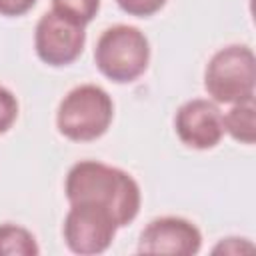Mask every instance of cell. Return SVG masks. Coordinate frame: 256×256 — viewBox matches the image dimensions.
Wrapping results in <instances>:
<instances>
[{
    "mask_svg": "<svg viewBox=\"0 0 256 256\" xmlns=\"http://www.w3.org/2000/svg\"><path fill=\"white\" fill-rule=\"evenodd\" d=\"M70 204H94L112 214L118 228L128 226L140 212V186L124 170L96 160L76 162L64 182Z\"/></svg>",
    "mask_w": 256,
    "mask_h": 256,
    "instance_id": "cell-1",
    "label": "cell"
},
{
    "mask_svg": "<svg viewBox=\"0 0 256 256\" xmlns=\"http://www.w3.org/2000/svg\"><path fill=\"white\" fill-rule=\"evenodd\" d=\"M112 118L114 102L110 94L96 84H80L60 100L56 126L72 142H92L106 134Z\"/></svg>",
    "mask_w": 256,
    "mask_h": 256,
    "instance_id": "cell-2",
    "label": "cell"
},
{
    "mask_svg": "<svg viewBox=\"0 0 256 256\" xmlns=\"http://www.w3.org/2000/svg\"><path fill=\"white\" fill-rule=\"evenodd\" d=\"M96 68L116 84L140 78L150 62V44L142 30L128 24L106 28L94 48Z\"/></svg>",
    "mask_w": 256,
    "mask_h": 256,
    "instance_id": "cell-3",
    "label": "cell"
},
{
    "mask_svg": "<svg viewBox=\"0 0 256 256\" xmlns=\"http://www.w3.org/2000/svg\"><path fill=\"white\" fill-rule=\"evenodd\" d=\"M256 58L252 48L230 44L220 48L206 64L204 88L216 104H236L254 98Z\"/></svg>",
    "mask_w": 256,
    "mask_h": 256,
    "instance_id": "cell-4",
    "label": "cell"
},
{
    "mask_svg": "<svg viewBox=\"0 0 256 256\" xmlns=\"http://www.w3.org/2000/svg\"><path fill=\"white\" fill-rule=\"evenodd\" d=\"M118 224L112 214L94 204H70L62 234L66 246L80 256L102 254L110 248Z\"/></svg>",
    "mask_w": 256,
    "mask_h": 256,
    "instance_id": "cell-5",
    "label": "cell"
},
{
    "mask_svg": "<svg viewBox=\"0 0 256 256\" xmlns=\"http://www.w3.org/2000/svg\"><path fill=\"white\" fill-rule=\"evenodd\" d=\"M86 44L84 26H78L54 10L42 14L34 30V48L48 66H68L80 58Z\"/></svg>",
    "mask_w": 256,
    "mask_h": 256,
    "instance_id": "cell-6",
    "label": "cell"
},
{
    "mask_svg": "<svg viewBox=\"0 0 256 256\" xmlns=\"http://www.w3.org/2000/svg\"><path fill=\"white\" fill-rule=\"evenodd\" d=\"M174 130L182 144L194 150H210L224 136V118L216 102L194 98L184 102L174 116Z\"/></svg>",
    "mask_w": 256,
    "mask_h": 256,
    "instance_id": "cell-7",
    "label": "cell"
},
{
    "mask_svg": "<svg viewBox=\"0 0 256 256\" xmlns=\"http://www.w3.org/2000/svg\"><path fill=\"white\" fill-rule=\"evenodd\" d=\"M202 246L200 230L186 218L162 216L152 220L140 234V254H172L192 256Z\"/></svg>",
    "mask_w": 256,
    "mask_h": 256,
    "instance_id": "cell-8",
    "label": "cell"
},
{
    "mask_svg": "<svg viewBox=\"0 0 256 256\" xmlns=\"http://www.w3.org/2000/svg\"><path fill=\"white\" fill-rule=\"evenodd\" d=\"M224 132H228L236 142L254 144L256 140V106L254 98H246L242 102L232 104V108L222 114Z\"/></svg>",
    "mask_w": 256,
    "mask_h": 256,
    "instance_id": "cell-9",
    "label": "cell"
},
{
    "mask_svg": "<svg viewBox=\"0 0 256 256\" xmlns=\"http://www.w3.org/2000/svg\"><path fill=\"white\" fill-rule=\"evenodd\" d=\"M38 252L30 230L18 224H0V256H36Z\"/></svg>",
    "mask_w": 256,
    "mask_h": 256,
    "instance_id": "cell-10",
    "label": "cell"
},
{
    "mask_svg": "<svg viewBox=\"0 0 256 256\" xmlns=\"http://www.w3.org/2000/svg\"><path fill=\"white\" fill-rule=\"evenodd\" d=\"M52 10L78 26H86L98 14L100 0H52Z\"/></svg>",
    "mask_w": 256,
    "mask_h": 256,
    "instance_id": "cell-11",
    "label": "cell"
},
{
    "mask_svg": "<svg viewBox=\"0 0 256 256\" xmlns=\"http://www.w3.org/2000/svg\"><path fill=\"white\" fill-rule=\"evenodd\" d=\"M16 118H18V100L8 88L0 86V134L8 132L16 122Z\"/></svg>",
    "mask_w": 256,
    "mask_h": 256,
    "instance_id": "cell-12",
    "label": "cell"
},
{
    "mask_svg": "<svg viewBox=\"0 0 256 256\" xmlns=\"http://www.w3.org/2000/svg\"><path fill=\"white\" fill-rule=\"evenodd\" d=\"M122 12L136 16V18H148L156 12H160L166 4V0H116Z\"/></svg>",
    "mask_w": 256,
    "mask_h": 256,
    "instance_id": "cell-13",
    "label": "cell"
},
{
    "mask_svg": "<svg viewBox=\"0 0 256 256\" xmlns=\"http://www.w3.org/2000/svg\"><path fill=\"white\" fill-rule=\"evenodd\" d=\"M36 0H0V16H22L28 10H32Z\"/></svg>",
    "mask_w": 256,
    "mask_h": 256,
    "instance_id": "cell-14",
    "label": "cell"
},
{
    "mask_svg": "<svg viewBox=\"0 0 256 256\" xmlns=\"http://www.w3.org/2000/svg\"><path fill=\"white\" fill-rule=\"evenodd\" d=\"M242 250H254V246L250 242H246V238H226L222 240L216 248H214V254L218 252H224V254H240Z\"/></svg>",
    "mask_w": 256,
    "mask_h": 256,
    "instance_id": "cell-15",
    "label": "cell"
}]
</instances>
